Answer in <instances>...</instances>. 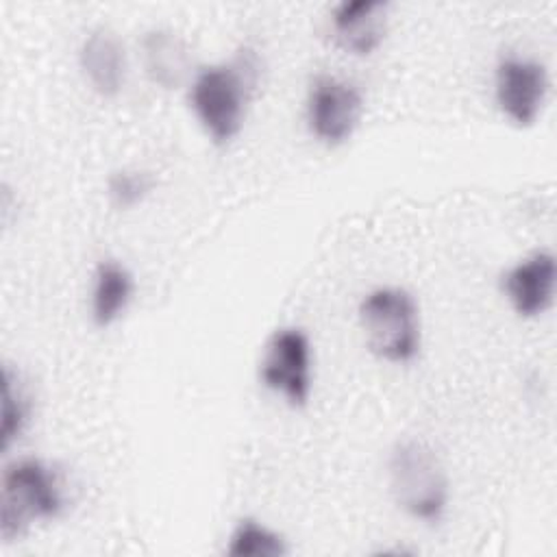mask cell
<instances>
[{
  "label": "cell",
  "instance_id": "cell-12",
  "mask_svg": "<svg viewBox=\"0 0 557 557\" xmlns=\"http://www.w3.org/2000/svg\"><path fill=\"white\" fill-rule=\"evenodd\" d=\"M135 296L133 272L113 257L100 259L91 272L89 315L94 326L109 329L128 311Z\"/></svg>",
  "mask_w": 557,
  "mask_h": 557
},
{
  "label": "cell",
  "instance_id": "cell-4",
  "mask_svg": "<svg viewBox=\"0 0 557 557\" xmlns=\"http://www.w3.org/2000/svg\"><path fill=\"white\" fill-rule=\"evenodd\" d=\"M357 322L368 350L392 366L413 363L422 350V322L416 296L400 285H379L363 294Z\"/></svg>",
  "mask_w": 557,
  "mask_h": 557
},
{
  "label": "cell",
  "instance_id": "cell-1",
  "mask_svg": "<svg viewBox=\"0 0 557 557\" xmlns=\"http://www.w3.org/2000/svg\"><path fill=\"white\" fill-rule=\"evenodd\" d=\"M259 78L261 59L250 46L198 67L185 91L198 126L213 146L224 148L242 133Z\"/></svg>",
  "mask_w": 557,
  "mask_h": 557
},
{
  "label": "cell",
  "instance_id": "cell-2",
  "mask_svg": "<svg viewBox=\"0 0 557 557\" xmlns=\"http://www.w3.org/2000/svg\"><path fill=\"white\" fill-rule=\"evenodd\" d=\"M67 507V492L54 463L24 455L9 461L0 479V537H24L33 524L57 520Z\"/></svg>",
  "mask_w": 557,
  "mask_h": 557
},
{
  "label": "cell",
  "instance_id": "cell-14",
  "mask_svg": "<svg viewBox=\"0 0 557 557\" xmlns=\"http://www.w3.org/2000/svg\"><path fill=\"white\" fill-rule=\"evenodd\" d=\"M228 557H283L289 553L287 540L257 518L244 516L235 522L224 548Z\"/></svg>",
  "mask_w": 557,
  "mask_h": 557
},
{
  "label": "cell",
  "instance_id": "cell-7",
  "mask_svg": "<svg viewBox=\"0 0 557 557\" xmlns=\"http://www.w3.org/2000/svg\"><path fill=\"white\" fill-rule=\"evenodd\" d=\"M550 74L544 61L531 54L505 52L494 65V102L516 128H531L546 107Z\"/></svg>",
  "mask_w": 557,
  "mask_h": 557
},
{
  "label": "cell",
  "instance_id": "cell-9",
  "mask_svg": "<svg viewBox=\"0 0 557 557\" xmlns=\"http://www.w3.org/2000/svg\"><path fill=\"white\" fill-rule=\"evenodd\" d=\"M387 0H342L329 11V35L333 44L352 57L374 54L389 30Z\"/></svg>",
  "mask_w": 557,
  "mask_h": 557
},
{
  "label": "cell",
  "instance_id": "cell-11",
  "mask_svg": "<svg viewBox=\"0 0 557 557\" xmlns=\"http://www.w3.org/2000/svg\"><path fill=\"white\" fill-rule=\"evenodd\" d=\"M78 67L85 83L100 98H115L126 83V48L117 30L98 24L78 46Z\"/></svg>",
  "mask_w": 557,
  "mask_h": 557
},
{
  "label": "cell",
  "instance_id": "cell-10",
  "mask_svg": "<svg viewBox=\"0 0 557 557\" xmlns=\"http://www.w3.org/2000/svg\"><path fill=\"white\" fill-rule=\"evenodd\" d=\"M139 50L146 76L165 91L187 89L198 72L187 39L170 26L148 28L139 39Z\"/></svg>",
  "mask_w": 557,
  "mask_h": 557
},
{
  "label": "cell",
  "instance_id": "cell-8",
  "mask_svg": "<svg viewBox=\"0 0 557 557\" xmlns=\"http://www.w3.org/2000/svg\"><path fill=\"white\" fill-rule=\"evenodd\" d=\"M557 261L548 248L533 250L513 261L500 276V289L511 311L522 320L544 315L555 302Z\"/></svg>",
  "mask_w": 557,
  "mask_h": 557
},
{
  "label": "cell",
  "instance_id": "cell-3",
  "mask_svg": "<svg viewBox=\"0 0 557 557\" xmlns=\"http://www.w3.org/2000/svg\"><path fill=\"white\" fill-rule=\"evenodd\" d=\"M387 485L394 503L411 520L435 527L450 503V479L437 450L420 437H403L387 453Z\"/></svg>",
  "mask_w": 557,
  "mask_h": 557
},
{
  "label": "cell",
  "instance_id": "cell-13",
  "mask_svg": "<svg viewBox=\"0 0 557 557\" xmlns=\"http://www.w3.org/2000/svg\"><path fill=\"white\" fill-rule=\"evenodd\" d=\"M33 416V394L20 370L2 368V413H0V450L9 448L22 437Z\"/></svg>",
  "mask_w": 557,
  "mask_h": 557
},
{
  "label": "cell",
  "instance_id": "cell-15",
  "mask_svg": "<svg viewBox=\"0 0 557 557\" xmlns=\"http://www.w3.org/2000/svg\"><path fill=\"white\" fill-rule=\"evenodd\" d=\"M157 178L144 168H117L107 176V196L117 211L141 207L154 191Z\"/></svg>",
  "mask_w": 557,
  "mask_h": 557
},
{
  "label": "cell",
  "instance_id": "cell-6",
  "mask_svg": "<svg viewBox=\"0 0 557 557\" xmlns=\"http://www.w3.org/2000/svg\"><path fill=\"white\" fill-rule=\"evenodd\" d=\"M363 94L350 78L318 72L311 76L305 96V124L311 137L326 146H344L359 128Z\"/></svg>",
  "mask_w": 557,
  "mask_h": 557
},
{
  "label": "cell",
  "instance_id": "cell-5",
  "mask_svg": "<svg viewBox=\"0 0 557 557\" xmlns=\"http://www.w3.org/2000/svg\"><path fill=\"white\" fill-rule=\"evenodd\" d=\"M259 381L292 409H305L313 389V348L305 329H274L261 350Z\"/></svg>",
  "mask_w": 557,
  "mask_h": 557
}]
</instances>
